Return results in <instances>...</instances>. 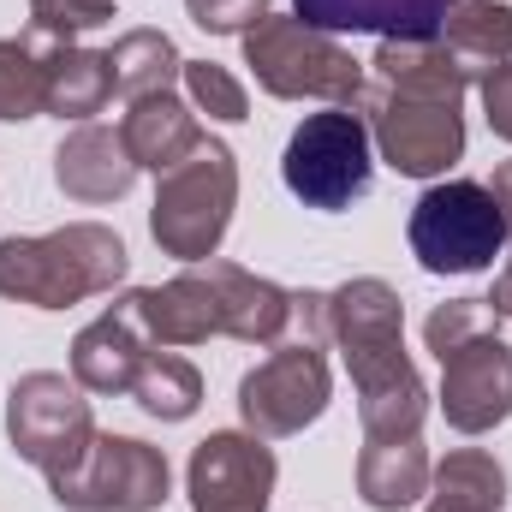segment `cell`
<instances>
[{
	"instance_id": "8fae6325",
	"label": "cell",
	"mask_w": 512,
	"mask_h": 512,
	"mask_svg": "<svg viewBox=\"0 0 512 512\" xmlns=\"http://www.w3.org/2000/svg\"><path fill=\"white\" fill-rule=\"evenodd\" d=\"M274 447L251 429H215L191 447L185 495L191 512H268L274 501Z\"/></svg>"
},
{
	"instance_id": "484cf974",
	"label": "cell",
	"mask_w": 512,
	"mask_h": 512,
	"mask_svg": "<svg viewBox=\"0 0 512 512\" xmlns=\"http://www.w3.org/2000/svg\"><path fill=\"white\" fill-rule=\"evenodd\" d=\"M185 96H191V108L197 114H209V120H227V126H239V120H251V96H245V84L227 72V66H215V60H185Z\"/></svg>"
},
{
	"instance_id": "d4e9b609",
	"label": "cell",
	"mask_w": 512,
	"mask_h": 512,
	"mask_svg": "<svg viewBox=\"0 0 512 512\" xmlns=\"http://www.w3.org/2000/svg\"><path fill=\"white\" fill-rule=\"evenodd\" d=\"M131 399H137L155 423H185V417H197V405H203V376H197L191 358L155 352V358L143 364L137 387H131Z\"/></svg>"
},
{
	"instance_id": "6da1fadb",
	"label": "cell",
	"mask_w": 512,
	"mask_h": 512,
	"mask_svg": "<svg viewBox=\"0 0 512 512\" xmlns=\"http://www.w3.org/2000/svg\"><path fill=\"white\" fill-rule=\"evenodd\" d=\"M364 120L382 161L405 179H441L465 155V90L471 78L441 42H382L364 60Z\"/></svg>"
},
{
	"instance_id": "9c48e42d",
	"label": "cell",
	"mask_w": 512,
	"mask_h": 512,
	"mask_svg": "<svg viewBox=\"0 0 512 512\" xmlns=\"http://www.w3.org/2000/svg\"><path fill=\"white\" fill-rule=\"evenodd\" d=\"M334 399V376H328V358L322 346L310 340H280L251 376L239 382V417L245 429L262 441H280V435H298L310 429Z\"/></svg>"
},
{
	"instance_id": "44dd1931",
	"label": "cell",
	"mask_w": 512,
	"mask_h": 512,
	"mask_svg": "<svg viewBox=\"0 0 512 512\" xmlns=\"http://www.w3.org/2000/svg\"><path fill=\"white\" fill-rule=\"evenodd\" d=\"M423 512H507V465L483 447H453L429 477Z\"/></svg>"
},
{
	"instance_id": "277c9868",
	"label": "cell",
	"mask_w": 512,
	"mask_h": 512,
	"mask_svg": "<svg viewBox=\"0 0 512 512\" xmlns=\"http://www.w3.org/2000/svg\"><path fill=\"white\" fill-rule=\"evenodd\" d=\"M245 66L256 84L280 102H328V108H358L370 66L352 60L328 30H310L292 12H268L256 30H245Z\"/></svg>"
},
{
	"instance_id": "e0dca14e",
	"label": "cell",
	"mask_w": 512,
	"mask_h": 512,
	"mask_svg": "<svg viewBox=\"0 0 512 512\" xmlns=\"http://www.w3.org/2000/svg\"><path fill=\"white\" fill-rule=\"evenodd\" d=\"M120 137H126V155L137 161V173H173L185 155L203 149V126H197V108L179 102L173 90H155V96H137L126 102V120H120Z\"/></svg>"
},
{
	"instance_id": "7a4b0ae2",
	"label": "cell",
	"mask_w": 512,
	"mask_h": 512,
	"mask_svg": "<svg viewBox=\"0 0 512 512\" xmlns=\"http://www.w3.org/2000/svg\"><path fill=\"white\" fill-rule=\"evenodd\" d=\"M328 340L346 358V376L358 387V417L370 441H399L417 435L429 417V387L405 352V304L399 292L358 274L328 292Z\"/></svg>"
},
{
	"instance_id": "ac0fdd59",
	"label": "cell",
	"mask_w": 512,
	"mask_h": 512,
	"mask_svg": "<svg viewBox=\"0 0 512 512\" xmlns=\"http://www.w3.org/2000/svg\"><path fill=\"white\" fill-rule=\"evenodd\" d=\"M131 298H137V316L155 346H203L221 334V310H215V286H209L203 262H191L167 286H137Z\"/></svg>"
},
{
	"instance_id": "f546056e",
	"label": "cell",
	"mask_w": 512,
	"mask_h": 512,
	"mask_svg": "<svg viewBox=\"0 0 512 512\" xmlns=\"http://www.w3.org/2000/svg\"><path fill=\"white\" fill-rule=\"evenodd\" d=\"M477 90H483V114H489V131L512 143V60L507 66H495L489 78H477Z\"/></svg>"
},
{
	"instance_id": "7402d4cb",
	"label": "cell",
	"mask_w": 512,
	"mask_h": 512,
	"mask_svg": "<svg viewBox=\"0 0 512 512\" xmlns=\"http://www.w3.org/2000/svg\"><path fill=\"white\" fill-rule=\"evenodd\" d=\"M60 48H66V42L42 36V30L0 36V120H6V126L48 114V66H54Z\"/></svg>"
},
{
	"instance_id": "f1b7e54d",
	"label": "cell",
	"mask_w": 512,
	"mask_h": 512,
	"mask_svg": "<svg viewBox=\"0 0 512 512\" xmlns=\"http://www.w3.org/2000/svg\"><path fill=\"white\" fill-rule=\"evenodd\" d=\"M185 12L209 36H245V30H256L274 12V0H185Z\"/></svg>"
},
{
	"instance_id": "83f0119b",
	"label": "cell",
	"mask_w": 512,
	"mask_h": 512,
	"mask_svg": "<svg viewBox=\"0 0 512 512\" xmlns=\"http://www.w3.org/2000/svg\"><path fill=\"white\" fill-rule=\"evenodd\" d=\"M108 18H114V0H30V30H42L54 42H72Z\"/></svg>"
},
{
	"instance_id": "cb8c5ba5",
	"label": "cell",
	"mask_w": 512,
	"mask_h": 512,
	"mask_svg": "<svg viewBox=\"0 0 512 512\" xmlns=\"http://www.w3.org/2000/svg\"><path fill=\"white\" fill-rule=\"evenodd\" d=\"M108 54V78H114V90L137 102V96H155V90H173V78L185 72V54L173 48V36L167 30H126L114 48H102Z\"/></svg>"
},
{
	"instance_id": "ba28073f",
	"label": "cell",
	"mask_w": 512,
	"mask_h": 512,
	"mask_svg": "<svg viewBox=\"0 0 512 512\" xmlns=\"http://www.w3.org/2000/svg\"><path fill=\"white\" fill-rule=\"evenodd\" d=\"M96 417H90V399L84 387L60 370H30L18 376L6 393V441L18 447L24 465H36L48 483H66L84 453L96 447Z\"/></svg>"
},
{
	"instance_id": "ffe728a7",
	"label": "cell",
	"mask_w": 512,
	"mask_h": 512,
	"mask_svg": "<svg viewBox=\"0 0 512 512\" xmlns=\"http://www.w3.org/2000/svg\"><path fill=\"white\" fill-rule=\"evenodd\" d=\"M465 78H489L512 60V6L507 0H447L441 36H435Z\"/></svg>"
},
{
	"instance_id": "4dcf8cb0",
	"label": "cell",
	"mask_w": 512,
	"mask_h": 512,
	"mask_svg": "<svg viewBox=\"0 0 512 512\" xmlns=\"http://www.w3.org/2000/svg\"><path fill=\"white\" fill-rule=\"evenodd\" d=\"M489 191H495V203H501V221H507V245H512V161H501V167H495Z\"/></svg>"
},
{
	"instance_id": "8992f818",
	"label": "cell",
	"mask_w": 512,
	"mask_h": 512,
	"mask_svg": "<svg viewBox=\"0 0 512 512\" xmlns=\"http://www.w3.org/2000/svg\"><path fill=\"white\" fill-rule=\"evenodd\" d=\"M405 239L423 274H483L507 245V221L489 185L477 179H435L405 221Z\"/></svg>"
},
{
	"instance_id": "5b68a950",
	"label": "cell",
	"mask_w": 512,
	"mask_h": 512,
	"mask_svg": "<svg viewBox=\"0 0 512 512\" xmlns=\"http://www.w3.org/2000/svg\"><path fill=\"white\" fill-rule=\"evenodd\" d=\"M233 209H239V161H233L227 143L203 137L197 155H185L173 173H161L149 233H155L161 251L191 268V262H209L221 251V239L233 227Z\"/></svg>"
},
{
	"instance_id": "603a6c76",
	"label": "cell",
	"mask_w": 512,
	"mask_h": 512,
	"mask_svg": "<svg viewBox=\"0 0 512 512\" xmlns=\"http://www.w3.org/2000/svg\"><path fill=\"white\" fill-rule=\"evenodd\" d=\"M108 96H114L108 54L66 42V48L54 54V66H48V114H54V120H78V126H90V120L108 108Z\"/></svg>"
},
{
	"instance_id": "4fadbf2b",
	"label": "cell",
	"mask_w": 512,
	"mask_h": 512,
	"mask_svg": "<svg viewBox=\"0 0 512 512\" xmlns=\"http://www.w3.org/2000/svg\"><path fill=\"white\" fill-rule=\"evenodd\" d=\"M149 358H155V340H149V328L137 316V298L126 292L72 340V382L84 393H114L120 399V393L137 387Z\"/></svg>"
},
{
	"instance_id": "2e32d148",
	"label": "cell",
	"mask_w": 512,
	"mask_h": 512,
	"mask_svg": "<svg viewBox=\"0 0 512 512\" xmlns=\"http://www.w3.org/2000/svg\"><path fill=\"white\" fill-rule=\"evenodd\" d=\"M137 179V161L126 155V137L114 126H78L54 149V185L72 203H120Z\"/></svg>"
},
{
	"instance_id": "5bb4252c",
	"label": "cell",
	"mask_w": 512,
	"mask_h": 512,
	"mask_svg": "<svg viewBox=\"0 0 512 512\" xmlns=\"http://www.w3.org/2000/svg\"><path fill=\"white\" fill-rule=\"evenodd\" d=\"M209 286H215V310H221V334L227 340H245V346H280L292 334V292L262 280L239 262H221L209 256L203 262Z\"/></svg>"
},
{
	"instance_id": "30bf717a",
	"label": "cell",
	"mask_w": 512,
	"mask_h": 512,
	"mask_svg": "<svg viewBox=\"0 0 512 512\" xmlns=\"http://www.w3.org/2000/svg\"><path fill=\"white\" fill-rule=\"evenodd\" d=\"M173 489L167 453L137 435H96L84 465L66 483H48V495L72 512H155Z\"/></svg>"
},
{
	"instance_id": "7c38bea8",
	"label": "cell",
	"mask_w": 512,
	"mask_h": 512,
	"mask_svg": "<svg viewBox=\"0 0 512 512\" xmlns=\"http://www.w3.org/2000/svg\"><path fill=\"white\" fill-rule=\"evenodd\" d=\"M441 417L459 435H489L512 417V346L495 328L441 352Z\"/></svg>"
},
{
	"instance_id": "4316f807",
	"label": "cell",
	"mask_w": 512,
	"mask_h": 512,
	"mask_svg": "<svg viewBox=\"0 0 512 512\" xmlns=\"http://www.w3.org/2000/svg\"><path fill=\"white\" fill-rule=\"evenodd\" d=\"M501 316L483 304V298H447V304H435L429 310V322H423V346L441 358V352H453V346H465L471 334H489Z\"/></svg>"
},
{
	"instance_id": "d6986e66",
	"label": "cell",
	"mask_w": 512,
	"mask_h": 512,
	"mask_svg": "<svg viewBox=\"0 0 512 512\" xmlns=\"http://www.w3.org/2000/svg\"><path fill=\"white\" fill-rule=\"evenodd\" d=\"M429 477H435V459L417 435H399V441H364L358 453V495L364 507L376 512H405L429 495Z\"/></svg>"
},
{
	"instance_id": "52a82bcc",
	"label": "cell",
	"mask_w": 512,
	"mask_h": 512,
	"mask_svg": "<svg viewBox=\"0 0 512 512\" xmlns=\"http://www.w3.org/2000/svg\"><path fill=\"white\" fill-rule=\"evenodd\" d=\"M280 173H286V191H292L304 209H328V215H334V209H352V203L370 191V173H376L370 120L352 114V108L304 114V126L286 137Z\"/></svg>"
},
{
	"instance_id": "3957f363",
	"label": "cell",
	"mask_w": 512,
	"mask_h": 512,
	"mask_svg": "<svg viewBox=\"0 0 512 512\" xmlns=\"http://www.w3.org/2000/svg\"><path fill=\"white\" fill-rule=\"evenodd\" d=\"M126 239L102 221H72L42 239H0V298L36 310H72L126 280Z\"/></svg>"
},
{
	"instance_id": "9a60e30c",
	"label": "cell",
	"mask_w": 512,
	"mask_h": 512,
	"mask_svg": "<svg viewBox=\"0 0 512 512\" xmlns=\"http://www.w3.org/2000/svg\"><path fill=\"white\" fill-rule=\"evenodd\" d=\"M292 18H304L310 30H328V36L370 30L382 42H435L447 0H292Z\"/></svg>"
}]
</instances>
